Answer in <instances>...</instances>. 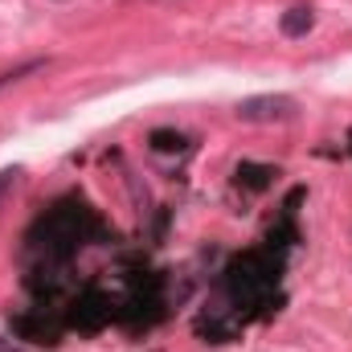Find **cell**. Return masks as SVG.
Listing matches in <instances>:
<instances>
[{
  "mask_svg": "<svg viewBox=\"0 0 352 352\" xmlns=\"http://www.w3.org/2000/svg\"><path fill=\"white\" fill-rule=\"evenodd\" d=\"M291 111H295L291 98L266 94V98H246V102L238 107V119H283V115H291Z\"/></svg>",
  "mask_w": 352,
  "mask_h": 352,
  "instance_id": "obj_1",
  "label": "cell"
},
{
  "mask_svg": "<svg viewBox=\"0 0 352 352\" xmlns=\"http://www.w3.org/2000/svg\"><path fill=\"white\" fill-rule=\"evenodd\" d=\"M307 29H311V8H307V4H295V8L283 16V33H287V37H303Z\"/></svg>",
  "mask_w": 352,
  "mask_h": 352,
  "instance_id": "obj_2",
  "label": "cell"
},
{
  "mask_svg": "<svg viewBox=\"0 0 352 352\" xmlns=\"http://www.w3.org/2000/svg\"><path fill=\"white\" fill-rule=\"evenodd\" d=\"M45 62L41 58H33V62H25V66H16V70H4L0 74V87H8V82H16V78H25V74H33V70H41Z\"/></svg>",
  "mask_w": 352,
  "mask_h": 352,
  "instance_id": "obj_3",
  "label": "cell"
}]
</instances>
